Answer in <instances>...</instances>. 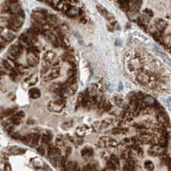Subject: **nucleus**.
Listing matches in <instances>:
<instances>
[{"instance_id":"3","label":"nucleus","mask_w":171,"mask_h":171,"mask_svg":"<svg viewBox=\"0 0 171 171\" xmlns=\"http://www.w3.org/2000/svg\"><path fill=\"white\" fill-rule=\"evenodd\" d=\"M44 67H51V68H55L59 67V60L57 58L56 54L52 51H48L44 53Z\"/></svg>"},{"instance_id":"45","label":"nucleus","mask_w":171,"mask_h":171,"mask_svg":"<svg viewBox=\"0 0 171 171\" xmlns=\"http://www.w3.org/2000/svg\"><path fill=\"white\" fill-rule=\"evenodd\" d=\"M161 161L163 162L164 164H166V165H168L169 167H170V157L166 156V155H164V156H161Z\"/></svg>"},{"instance_id":"39","label":"nucleus","mask_w":171,"mask_h":171,"mask_svg":"<svg viewBox=\"0 0 171 171\" xmlns=\"http://www.w3.org/2000/svg\"><path fill=\"white\" fill-rule=\"evenodd\" d=\"M113 99H114V102L118 106H121L123 103V97L121 95H115Z\"/></svg>"},{"instance_id":"26","label":"nucleus","mask_w":171,"mask_h":171,"mask_svg":"<svg viewBox=\"0 0 171 171\" xmlns=\"http://www.w3.org/2000/svg\"><path fill=\"white\" fill-rule=\"evenodd\" d=\"M29 97L31 99H39L40 97L41 94H40V91L38 88H32L29 91Z\"/></svg>"},{"instance_id":"36","label":"nucleus","mask_w":171,"mask_h":171,"mask_svg":"<svg viewBox=\"0 0 171 171\" xmlns=\"http://www.w3.org/2000/svg\"><path fill=\"white\" fill-rule=\"evenodd\" d=\"M67 162H68V161H67V157L62 156L61 159H60V162H59V166H60L62 171H65V170H66Z\"/></svg>"},{"instance_id":"9","label":"nucleus","mask_w":171,"mask_h":171,"mask_svg":"<svg viewBox=\"0 0 171 171\" xmlns=\"http://www.w3.org/2000/svg\"><path fill=\"white\" fill-rule=\"evenodd\" d=\"M143 62L140 55L135 54L134 56L130 59V63L128 65V69L130 71L140 70L141 69Z\"/></svg>"},{"instance_id":"43","label":"nucleus","mask_w":171,"mask_h":171,"mask_svg":"<svg viewBox=\"0 0 171 171\" xmlns=\"http://www.w3.org/2000/svg\"><path fill=\"white\" fill-rule=\"evenodd\" d=\"M100 156L102 158V159H103V160H108L110 156V154L108 151H103V152H101Z\"/></svg>"},{"instance_id":"7","label":"nucleus","mask_w":171,"mask_h":171,"mask_svg":"<svg viewBox=\"0 0 171 171\" xmlns=\"http://www.w3.org/2000/svg\"><path fill=\"white\" fill-rule=\"evenodd\" d=\"M113 122H114V119L112 117L105 118L102 121H96V122H93L92 128L95 131H102L109 127L110 125H112Z\"/></svg>"},{"instance_id":"52","label":"nucleus","mask_w":171,"mask_h":171,"mask_svg":"<svg viewBox=\"0 0 171 171\" xmlns=\"http://www.w3.org/2000/svg\"><path fill=\"white\" fill-rule=\"evenodd\" d=\"M8 18H6V17H0V22L1 23H6L7 24Z\"/></svg>"},{"instance_id":"14","label":"nucleus","mask_w":171,"mask_h":171,"mask_svg":"<svg viewBox=\"0 0 171 171\" xmlns=\"http://www.w3.org/2000/svg\"><path fill=\"white\" fill-rule=\"evenodd\" d=\"M0 36L2 37V39L4 41L10 42L15 38V34L14 32H13L11 30L8 29H3L2 32L0 33Z\"/></svg>"},{"instance_id":"37","label":"nucleus","mask_w":171,"mask_h":171,"mask_svg":"<svg viewBox=\"0 0 171 171\" xmlns=\"http://www.w3.org/2000/svg\"><path fill=\"white\" fill-rule=\"evenodd\" d=\"M77 166V163L75 162H68L65 171H73Z\"/></svg>"},{"instance_id":"27","label":"nucleus","mask_w":171,"mask_h":171,"mask_svg":"<svg viewBox=\"0 0 171 171\" xmlns=\"http://www.w3.org/2000/svg\"><path fill=\"white\" fill-rule=\"evenodd\" d=\"M98 166L99 165L95 162H92L84 166L81 171H98Z\"/></svg>"},{"instance_id":"51","label":"nucleus","mask_w":171,"mask_h":171,"mask_svg":"<svg viewBox=\"0 0 171 171\" xmlns=\"http://www.w3.org/2000/svg\"><path fill=\"white\" fill-rule=\"evenodd\" d=\"M8 97L10 98L11 100L14 101V100H15V98H16V96H15L14 93V92H10L9 93V95H8Z\"/></svg>"},{"instance_id":"28","label":"nucleus","mask_w":171,"mask_h":171,"mask_svg":"<svg viewBox=\"0 0 171 171\" xmlns=\"http://www.w3.org/2000/svg\"><path fill=\"white\" fill-rule=\"evenodd\" d=\"M128 129L127 128H124V127H117V128H114L111 130V134L112 135H124L126 134L128 132Z\"/></svg>"},{"instance_id":"47","label":"nucleus","mask_w":171,"mask_h":171,"mask_svg":"<svg viewBox=\"0 0 171 171\" xmlns=\"http://www.w3.org/2000/svg\"><path fill=\"white\" fill-rule=\"evenodd\" d=\"M144 13L146 14V16L147 17H153V15H154L153 12H152V10H149V9H145V10H144Z\"/></svg>"},{"instance_id":"6","label":"nucleus","mask_w":171,"mask_h":171,"mask_svg":"<svg viewBox=\"0 0 171 171\" xmlns=\"http://www.w3.org/2000/svg\"><path fill=\"white\" fill-rule=\"evenodd\" d=\"M47 15L48 14L45 10H33L32 13V18L36 21V23L44 25L47 23L46 17Z\"/></svg>"},{"instance_id":"40","label":"nucleus","mask_w":171,"mask_h":171,"mask_svg":"<svg viewBox=\"0 0 171 171\" xmlns=\"http://www.w3.org/2000/svg\"><path fill=\"white\" fill-rule=\"evenodd\" d=\"M96 7H97L98 11L101 14V15H103V17H106V16H107L108 14V11L107 10V9L103 7V6H102L101 5H97L96 6Z\"/></svg>"},{"instance_id":"15","label":"nucleus","mask_w":171,"mask_h":171,"mask_svg":"<svg viewBox=\"0 0 171 171\" xmlns=\"http://www.w3.org/2000/svg\"><path fill=\"white\" fill-rule=\"evenodd\" d=\"M44 36H46V38L48 39L49 41L52 43V44L55 47H59V42L58 37L54 33L52 32V31H45L44 32Z\"/></svg>"},{"instance_id":"49","label":"nucleus","mask_w":171,"mask_h":171,"mask_svg":"<svg viewBox=\"0 0 171 171\" xmlns=\"http://www.w3.org/2000/svg\"><path fill=\"white\" fill-rule=\"evenodd\" d=\"M88 21V18L85 17V16H81L80 17V22L81 24H86Z\"/></svg>"},{"instance_id":"10","label":"nucleus","mask_w":171,"mask_h":171,"mask_svg":"<svg viewBox=\"0 0 171 171\" xmlns=\"http://www.w3.org/2000/svg\"><path fill=\"white\" fill-rule=\"evenodd\" d=\"M148 154L152 156H164L166 155V150L158 144H152L148 150Z\"/></svg>"},{"instance_id":"34","label":"nucleus","mask_w":171,"mask_h":171,"mask_svg":"<svg viewBox=\"0 0 171 171\" xmlns=\"http://www.w3.org/2000/svg\"><path fill=\"white\" fill-rule=\"evenodd\" d=\"M52 139V135L51 133H45L42 136L41 141L43 144H49Z\"/></svg>"},{"instance_id":"50","label":"nucleus","mask_w":171,"mask_h":171,"mask_svg":"<svg viewBox=\"0 0 171 171\" xmlns=\"http://www.w3.org/2000/svg\"><path fill=\"white\" fill-rule=\"evenodd\" d=\"M12 137L15 140H19V139H21V136L19 133H17V132H14V133H13L12 134Z\"/></svg>"},{"instance_id":"32","label":"nucleus","mask_w":171,"mask_h":171,"mask_svg":"<svg viewBox=\"0 0 171 171\" xmlns=\"http://www.w3.org/2000/svg\"><path fill=\"white\" fill-rule=\"evenodd\" d=\"M3 67L6 69V70L13 71L14 70V65L11 63V60H3Z\"/></svg>"},{"instance_id":"55","label":"nucleus","mask_w":171,"mask_h":171,"mask_svg":"<svg viewBox=\"0 0 171 171\" xmlns=\"http://www.w3.org/2000/svg\"><path fill=\"white\" fill-rule=\"evenodd\" d=\"M103 171H117V170H113V169H110V168H106L105 170H103Z\"/></svg>"},{"instance_id":"4","label":"nucleus","mask_w":171,"mask_h":171,"mask_svg":"<svg viewBox=\"0 0 171 171\" xmlns=\"http://www.w3.org/2000/svg\"><path fill=\"white\" fill-rule=\"evenodd\" d=\"M23 19L24 16L21 15H13L8 18L6 29L11 30L13 32H17L19 28L21 27L23 24Z\"/></svg>"},{"instance_id":"21","label":"nucleus","mask_w":171,"mask_h":171,"mask_svg":"<svg viewBox=\"0 0 171 171\" xmlns=\"http://www.w3.org/2000/svg\"><path fill=\"white\" fill-rule=\"evenodd\" d=\"M97 91H98V86H96L95 84H91L89 86V88L86 89V92L88 94V95L90 98L96 97L97 95Z\"/></svg>"},{"instance_id":"12","label":"nucleus","mask_w":171,"mask_h":171,"mask_svg":"<svg viewBox=\"0 0 171 171\" xmlns=\"http://www.w3.org/2000/svg\"><path fill=\"white\" fill-rule=\"evenodd\" d=\"M27 62L28 64L32 67H35L39 64V58L37 53H32V52H28L27 54Z\"/></svg>"},{"instance_id":"11","label":"nucleus","mask_w":171,"mask_h":171,"mask_svg":"<svg viewBox=\"0 0 171 171\" xmlns=\"http://www.w3.org/2000/svg\"><path fill=\"white\" fill-rule=\"evenodd\" d=\"M107 168L113 169L115 170H117L120 167L119 159L115 155H110V158L108 160H107Z\"/></svg>"},{"instance_id":"18","label":"nucleus","mask_w":171,"mask_h":171,"mask_svg":"<svg viewBox=\"0 0 171 171\" xmlns=\"http://www.w3.org/2000/svg\"><path fill=\"white\" fill-rule=\"evenodd\" d=\"M89 127H88V125H81V126H79V127L77 128L76 130V135L77 137H81V138H83L84 136H85L88 132H89Z\"/></svg>"},{"instance_id":"33","label":"nucleus","mask_w":171,"mask_h":171,"mask_svg":"<svg viewBox=\"0 0 171 171\" xmlns=\"http://www.w3.org/2000/svg\"><path fill=\"white\" fill-rule=\"evenodd\" d=\"M9 10H10V3H9V2H5V3L0 4V14L9 12Z\"/></svg>"},{"instance_id":"57","label":"nucleus","mask_w":171,"mask_h":171,"mask_svg":"<svg viewBox=\"0 0 171 171\" xmlns=\"http://www.w3.org/2000/svg\"><path fill=\"white\" fill-rule=\"evenodd\" d=\"M3 29H4V28L1 27V26H0V33L2 32V31H3Z\"/></svg>"},{"instance_id":"16","label":"nucleus","mask_w":171,"mask_h":171,"mask_svg":"<svg viewBox=\"0 0 171 171\" xmlns=\"http://www.w3.org/2000/svg\"><path fill=\"white\" fill-rule=\"evenodd\" d=\"M10 3V10L9 12L13 15H18L22 10L21 9V6L17 3V1H9Z\"/></svg>"},{"instance_id":"54","label":"nucleus","mask_w":171,"mask_h":171,"mask_svg":"<svg viewBox=\"0 0 171 171\" xmlns=\"http://www.w3.org/2000/svg\"><path fill=\"white\" fill-rule=\"evenodd\" d=\"M44 171H52V169L50 168L48 166H47V165H45L44 167Z\"/></svg>"},{"instance_id":"48","label":"nucleus","mask_w":171,"mask_h":171,"mask_svg":"<svg viewBox=\"0 0 171 171\" xmlns=\"http://www.w3.org/2000/svg\"><path fill=\"white\" fill-rule=\"evenodd\" d=\"M37 151H38V152H39L41 155H45V149H44V147L43 146L39 147L37 148Z\"/></svg>"},{"instance_id":"25","label":"nucleus","mask_w":171,"mask_h":171,"mask_svg":"<svg viewBox=\"0 0 171 171\" xmlns=\"http://www.w3.org/2000/svg\"><path fill=\"white\" fill-rule=\"evenodd\" d=\"M46 22L47 24H48L49 25H51L52 27L54 28L56 27L55 25L57 24V22H58V18L56 17L55 15H47L46 17Z\"/></svg>"},{"instance_id":"31","label":"nucleus","mask_w":171,"mask_h":171,"mask_svg":"<svg viewBox=\"0 0 171 171\" xmlns=\"http://www.w3.org/2000/svg\"><path fill=\"white\" fill-rule=\"evenodd\" d=\"M62 60L65 62H67L68 63L71 62H74L75 59H74V57H73V54L72 53H69V52H66L64 53L62 57Z\"/></svg>"},{"instance_id":"35","label":"nucleus","mask_w":171,"mask_h":171,"mask_svg":"<svg viewBox=\"0 0 171 171\" xmlns=\"http://www.w3.org/2000/svg\"><path fill=\"white\" fill-rule=\"evenodd\" d=\"M69 140L75 144L77 147L81 146L84 143V139L81 137H77V138H73V137H69Z\"/></svg>"},{"instance_id":"56","label":"nucleus","mask_w":171,"mask_h":171,"mask_svg":"<svg viewBox=\"0 0 171 171\" xmlns=\"http://www.w3.org/2000/svg\"><path fill=\"white\" fill-rule=\"evenodd\" d=\"M3 44H2V43H1V42H0V50H1V49H2V47H3Z\"/></svg>"},{"instance_id":"13","label":"nucleus","mask_w":171,"mask_h":171,"mask_svg":"<svg viewBox=\"0 0 171 171\" xmlns=\"http://www.w3.org/2000/svg\"><path fill=\"white\" fill-rule=\"evenodd\" d=\"M65 14H66L68 17H81V16H82L83 11L81 10V8L77 7L76 6H71L70 8H69Z\"/></svg>"},{"instance_id":"20","label":"nucleus","mask_w":171,"mask_h":171,"mask_svg":"<svg viewBox=\"0 0 171 171\" xmlns=\"http://www.w3.org/2000/svg\"><path fill=\"white\" fill-rule=\"evenodd\" d=\"M155 27L158 29V32L162 33L167 27V22L166 21H164L163 19H161V18L157 19L156 21H155Z\"/></svg>"},{"instance_id":"22","label":"nucleus","mask_w":171,"mask_h":171,"mask_svg":"<svg viewBox=\"0 0 171 171\" xmlns=\"http://www.w3.org/2000/svg\"><path fill=\"white\" fill-rule=\"evenodd\" d=\"M49 159H50V161L52 163V165L54 166H57L59 164V162H60V153L59 152H56V153H54V154L51 155L49 156Z\"/></svg>"},{"instance_id":"23","label":"nucleus","mask_w":171,"mask_h":171,"mask_svg":"<svg viewBox=\"0 0 171 171\" xmlns=\"http://www.w3.org/2000/svg\"><path fill=\"white\" fill-rule=\"evenodd\" d=\"M40 134L39 132H35L33 134H31V140H30L29 145L31 147H36L39 144V140H40Z\"/></svg>"},{"instance_id":"44","label":"nucleus","mask_w":171,"mask_h":171,"mask_svg":"<svg viewBox=\"0 0 171 171\" xmlns=\"http://www.w3.org/2000/svg\"><path fill=\"white\" fill-rule=\"evenodd\" d=\"M30 140H31V134L26 135V136H24V137H21V140L23 143L26 144H29Z\"/></svg>"},{"instance_id":"30","label":"nucleus","mask_w":171,"mask_h":171,"mask_svg":"<svg viewBox=\"0 0 171 171\" xmlns=\"http://www.w3.org/2000/svg\"><path fill=\"white\" fill-rule=\"evenodd\" d=\"M24 81L26 82V83L29 84V86L34 85L36 84L37 83V81H38V77H37V75L36 74H33V75H30L27 77V78H25Z\"/></svg>"},{"instance_id":"46","label":"nucleus","mask_w":171,"mask_h":171,"mask_svg":"<svg viewBox=\"0 0 171 171\" xmlns=\"http://www.w3.org/2000/svg\"><path fill=\"white\" fill-rule=\"evenodd\" d=\"M69 77L73 76H77V69H70L68 71Z\"/></svg>"},{"instance_id":"1","label":"nucleus","mask_w":171,"mask_h":171,"mask_svg":"<svg viewBox=\"0 0 171 171\" xmlns=\"http://www.w3.org/2000/svg\"><path fill=\"white\" fill-rule=\"evenodd\" d=\"M66 98L59 95V97L57 98L56 99L49 102L47 104V108L52 112L59 113L63 110L65 106H66Z\"/></svg>"},{"instance_id":"41","label":"nucleus","mask_w":171,"mask_h":171,"mask_svg":"<svg viewBox=\"0 0 171 171\" xmlns=\"http://www.w3.org/2000/svg\"><path fill=\"white\" fill-rule=\"evenodd\" d=\"M77 76H73L69 77L66 83L69 85H73V84H77Z\"/></svg>"},{"instance_id":"2","label":"nucleus","mask_w":171,"mask_h":171,"mask_svg":"<svg viewBox=\"0 0 171 171\" xmlns=\"http://www.w3.org/2000/svg\"><path fill=\"white\" fill-rule=\"evenodd\" d=\"M60 68H51V67H43L41 69V77L44 81H51L53 79L58 78L60 76Z\"/></svg>"},{"instance_id":"24","label":"nucleus","mask_w":171,"mask_h":171,"mask_svg":"<svg viewBox=\"0 0 171 171\" xmlns=\"http://www.w3.org/2000/svg\"><path fill=\"white\" fill-rule=\"evenodd\" d=\"M8 152L10 154L12 155H21L24 154L25 152V149L24 148H21L20 147H17V146H14V147H10V148L8 149Z\"/></svg>"},{"instance_id":"29","label":"nucleus","mask_w":171,"mask_h":171,"mask_svg":"<svg viewBox=\"0 0 171 171\" xmlns=\"http://www.w3.org/2000/svg\"><path fill=\"white\" fill-rule=\"evenodd\" d=\"M118 6L123 11L130 12V2L129 1H117Z\"/></svg>"},{"instance_id":"53","label":"nucleus","mask_w":171,"mask_h":171,"mask_svg":"<svg viewBox=\"0 0 171 171\" xmlns=\"http://www.w3.org/2000/svg\"><path fill=\"white\" fill-rule=\"evenodd\" d=\"M5 171H11V166L9 163H6L5 166H4Z\"/></svg>"},{"instance_id":"5","label":"nucleus","mask_w":171,"mask_h":171,"mask_svg":"<svg viewBox=\"0 0 171 171\" xmlns=\"http://www.w3.org/2000/svg\"><path fill=\"white\" fill-rule=\"evenodd\" d=\"M118 145L114 139L110 137H102L97 141V146L102 148H110V147H116Z\"/></svg>"},{"instance_id":"19","label":"nucleus","mask_w":171,"mask_h":171,"mask_svg":"<svg viewBox=\"0 0 171 171\" xmlns=\"http://www.w3.org/2000/svg\"><path fill=\"white\" fill-rule=\"evenodd\" d=\"M93 154H94V151H93L92 148L89 146L84 147L83 149L81 150V156L83 157L84 159H90L91 157H92Z\"/></svg>"},{"instance_id":"8","label":"nucleus","mask_w":171,"mask_h":171,"mask_svg":"<svg viewBox=\"0 0 171 171\" xmlns=\"http://www.w3.org/2000/svg\"><path fill=\"white\" fill-rule=\"evenodd\" d=\"M23 49H24V47L20 43L14 44L10 47L9 49V58L11 59V61L17 59L22 54Z\"/></svg>"},{"instance_id":"38","label":"nucleus","mask_w":171,"mask_h":171,"mask_svg":"<svg viewBox=\"0 0 171 171\" xmlns=\"http://www.w3.org/2000/svg\"><path fill=\"white\" fill-rule=\"evenodd\" d=\"M144 167L147 170L153 171L155 170V165L152 161H146L144 163Z\"/></svg>"},{"instance_id":"17","label":"nucleus","mask_w":171,"mask_h":171,"mask_svg":"<svg viewBox=\"0 0 171 171\" xmlns=\"http://www.w3.org/2000/svg\"><path fill=\"white\" fill-rule=\"evenodd\" d=\"M24 117V113L23 111H19V112L16 113L14 115H12L10 118H11V122L13 125H20L21 122Z\"/></svg>"},{"instance_id":"42","label":"nucleus","mask_w":171,"mask_h":171,"mask_svg":"<svg viewBox=\"0 0 171 171\" xmlns=\"http://www.w3.org/2000/svg\"><path fill=\"white\" fill-rule=\"evenodd\" d=\"M73 120H68V121H66V122H64L62 125V127L63 128L64 130H68L69 128H71L73 126Z\"/></svg>"}]
</instances>
